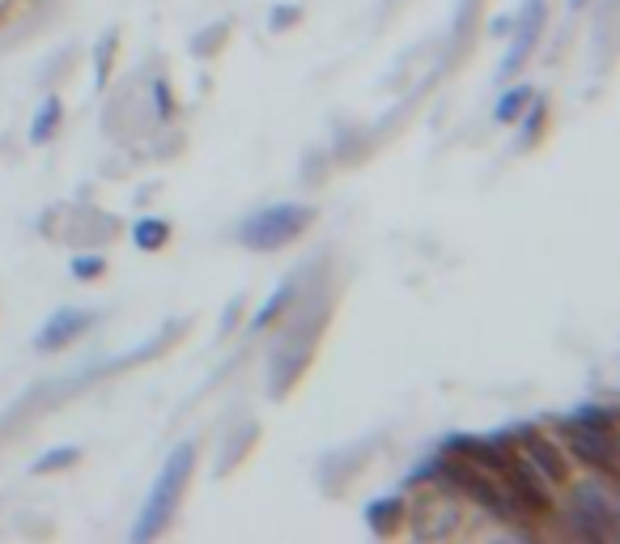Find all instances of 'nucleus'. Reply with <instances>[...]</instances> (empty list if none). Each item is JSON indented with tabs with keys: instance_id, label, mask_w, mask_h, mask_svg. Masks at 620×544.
Wrapping results in <instances>:
<instances>
[{
	"instance_id": "obj_3",
	"label": "nucleus",
	"mask_w": 620,
	"mask_h": 544,
	"mask_svg": "<svg viewBox=\"0 0 620 544\" xmlns=\"http://www.w3.org/2000/svg\"><path fill=\"white\" fill-rule=\"evenodd\" d=\"M561 438L565 447L579 456L582 464L599 476H617L620 472V442H617V417L604 413V409H591L582 417H570L561 422Z\"/></svg>"
},
{
	"instance_id": "obj_7",
	"label": "nucleus",
	"mask_w": 620,
	"mask_h": 544,
	"mask_svg": "<svg viewBox=\"0 0 620 544\" xmlns=\"http://www.w3.org/2000/svg\"><path fill=\"white\" fill-rule=\"evenodd\" d=\"M544 17H548L544 0H532V4H527V13L518 17V31H514V43H510V51H505L502 78H514V73L523 69V60H527V56L536 51V39H540V31H544Z\"/></svg>"
},
{
	"instance_id": "obj_15",
	"label": "nucleus",
	"mask_w": 620,
	"mask_h": 544,
	"mask_svg": "<svg viewBox=\"0 0 620 544\" xmlns=\"http://www.w3.org/2000/svg\"><path fill=\"white\" fill-rule=\"evenodd\" d=\"M103 269H107L103 256H78V260H73V276H78V281H94Z\"/></svg>"
},
{
	"instance_id": "obj_8",
	"label": "nucleus",
	"mask_w": 620,
	"mask_h": 544,
	"mask_svg": "<svg viewBox=\"0 0 620 544\" xmlns=\"http://www.w3.org/2000/svg\"><path fill=\"white\" fill-rule=\"evenodd\" d=\"M85 328H90V315L73 311V307H60V311L47 319V328L39 332L35 345H39L43 353H56V350H64L69 341H78Z\"/></svg>"
},
{
	"instance_id": "obj_1",
	"label": "nucleus",
	"mask_w": 620,
	"mask_h": 544,
	"mask_svg": "<svg viewBox=\"0 0 620 544\" xmlns=\"http://www.w3.org/2000/svg\"><path fill=\"white\" fill-rule=\"evenodd\" d=\"M192 464H195L192 442H183V447H175V451H170V460L162 464L154 489H150V498H145L141 519H136V528H132V541L145 544V541H154V536H162V532L170 528V519H175V510H179V498H183V489H188Z\"/></svg>"
},
{
	"instance_id": "obj_5",
	"label": "nucleus",
	"mask_w": 620,
	"mask_h": 544,
	"mask_svg": "<svg viewBox=\"0 0 620 544\" xmlns=\"http://www.w3.org/2000/svg\"><path fill=\"white\" fill-rule=\"evenodd\" d=\"M404 519L413 523L417 541H451L464 523V506L455 498V489H429L413 502V510H404Z\"/></svg>"
},
{
	"instance_id": "obj_6",
	"label": "nucleus",
	"mask_w": 620,
	"mask_h": 544,
	"mask_svg": "<svg viewBox=\"0 0 620 544\" xmlns=\"http://www.w3.org/2000/svg\"><path fill=\"white\" fill-rule=\"evenodd\" d=\"M527 464H532V472L540 476L544 485H552V489H561L565 481H570V460H565V451L548 438V434H540V429L523 426L518 434H514V442H510Z\"/></svg>"
},
{
	"instance_id": "obj_14",
	"label": "nucleus",
	"mask_w": 620,
	"mask_h": 544,
	"mask_svg": "<svg viewBox=\"0 0 620 544\" xmlns=\"http://www.w3.org/2000/svg\"><path fill=\"white\" fill-rule=\"evenodd\" d=\"M78 460H81L78 447H64V451H51V456H43V460H35V472H56V468L78 464Z\"/></svg>"
},
{
	"instance_id": "obj_4",
	"label": "nucleus",
	"mask_w": 620,
	"mask_h": 544,
	"mask_svg": "<svg viewBox=\"0 0 620 544\" xmlns=\"http://www.w3.org/2000/svg\"><path fill=\"white\" fill-rule=\"evenodd\" d=\"M310 222H314V209H307V204H269V209H260L255 217L242 222L238 238L251 251H281L285 243L302 238L310 230Z\"/></svg>"
},
{
	"instance_id": "obj_10",
	"label": "nucleus",
	"mask_w": 620,
	"mask_h": 544,
	"mask_svg": "<svg viewBox=\"0 0 620 544\" xmlns=\"http://www.w3.org/2000/svg\"><path fill=\"white\" fill-rule=\"evenodd\" d=\"M404 510H408V506L400 502V498L374 502L370 506V528H374V532H395V528H400V519H404Z\"/></svg>"
},
{
	"instance_id": "obj_11",
	"label": "nucleus",
	"mask_w": 620,
	"mask_h": 544,
	"mask_svg": "<svg viewBox=\"0 0 620 544\" xmlns=\"http://www.w3.org/2000/svg\"><path fill=\"white\" fill-rule=\"evenodd\" d=\"M166 238H170V226L166 222H136V230H132V243L141 247V251H157V247H166Z\"/></svg>"
},
{
	"instance_id": "obj_18",
	"label": "nucleus",
	"mask_w": 620,
	"mask_h": 544,
	"mask_svg": "<svg viewBox=\"0 0 620 544\" xmlns=\"http://www.w3.org/2000/svg\"><path fill=\"white\" fill-rule=\"evenodd\" d=\"M574 4H586V0H574Z\"/></svg>"
},
{
	"instance_id": "obj_16",
	"label": "nucleus",
	"mask_w": 620,
	"mask_h": 544,
	"mask_svg": "<svg viewBox=\"0 0 620 544\" xmlns=\"http://www.w3.org/2000/svg\"><path fill=\"white\" fill-rule=\"evenodd\" d=\"M523 137H527V141H536V137H540V128H544V103H536V98H532V107H527V111H523Z\"/></svg>"
},
{
	"instance_id": "obj_12",
	"label": "nucleus",
	"mask_w": 620,
	"mask_h": 544,
	"mask_svg": "<svg viewBox=\"0 0 620 544\" xmlns=\"http://www.w3.org/2000/svg\"><path fill=\"white\" fill-rule=\"evenodd\" d=\"M64 116V107H60V98H47V107H43L39 116H35V128H31V141H47L51 132H56V123Z\"/></svg>"
},
{
	"instance_id": "obj_2",
	"label": "nucleus",
	"mask_w": 620,
	"mask_h": 544,
	"mask_svg": "<svg viewBox=\"0 0 620 544\" xmlns=\"http://www.w3.org/2000/svg\"><path fill=\"white\" fill-rule=\"evenodd\" d=\"M570 485V481H565ZM617 494L604 481H574L570 498H565V523L579 541L591 544H612L617 541Z\"/></svg>"
},
{
	"instance_id": "obj_13",
	"label": "nucleus",
	"mask_w": 620,
	"mask_h": 544,
	"mask_svg": "<svg viewBox=\"0 0 620 544\" xmlns=\"http://www.w3.org/2000/svg\"><path fill=\"white\" fill-rule=\"evenodd\" d=\"M289 303H294V285L276 289V294H272L269 307H264V311H260V315H255V319H251V328H269V323H272V319H276V315L289 311Z\"/></svg>"
},
{
	"instance_id": "obj_9",
	"label": "nucleus",
	"mask_w": 620,
	"mask_h": 544,
	"mask_svg": "<svg viewBox=\"0 0 620 544\" xmlns=\"http://www.w3.org/2000/svg\"><path fill=\"white\" fill-rule=\"evenodd\" d=\"M532 98H536V94H532L527 85H514V90H505L502 103H498V111H493V116H498V123H514V119H523V111L532 107Z\"/></svg>"
},
{
	"instance_id": "obj_17",
	"label": "nucleus",
	"mask_w": 620,
	"mask_h": 544,
	"mask_svg": "<svg viewBox=\"0 0 620 544\" xmlns=\"http://www.w3.org/2000/svg\"><path fill=\"white\" fill-rule=\"evenodd\" d=\"M154 94H157V111H162V116H170V94H166V85H162V81L154 85Z\"/></svg>"
}]
</instances>
